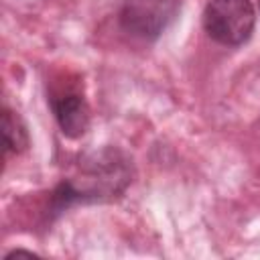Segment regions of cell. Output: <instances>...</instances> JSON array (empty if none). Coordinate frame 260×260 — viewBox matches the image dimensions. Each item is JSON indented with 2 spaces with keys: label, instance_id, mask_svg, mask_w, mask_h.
Listing matches in <instances>:
<instances>
[{
  "label": "cell",
  "instance_id": "obj_4",
  "mask_svg": "<svg viewBox=\"0 0 260 260\" xmlns=\"http://www.w3.org/2000/svg\"><path fill=\"white\" fill-rule=\"evenodd\" d=\"M49 106L61 128L69 138H79L89 126V106L77 85L59 83L49 91Z\"/></svg>",
  "mask_w": 260,
  "mask_h": 260
},
{
  "label": "cell",
  "instance_id": "obj_3",
  "mask_svg": "<svg viewBox=\"0 0 260 260\" xmlns=\"http://www.w3.org/2000/svg\"><path fill=\"white\" fill-rule=\"evenodd\" d=\"M181 0H122L120 24L132 37L154 41L177 18Z\"/></svg>",
  "mask_w": 260,
  "mask_h": 260
},
{
  "label": "cell",
  "instance_id": "obj_5",
  "mask_svg": "<svg viewBox=\"0 0 260 260\" xmlns=\"http://www.w3.org/2000/svg\"><path fill=\"white\" fill-rule=\"evenodd\" d=\"M2 140H4V152L18 154L28 146V132L22 124L20 116L12 112L10 108H4L2 114Z\"/></svg>",
  "mask_w": 260,
  "mask_h": 260
},
{
  "label": "cell",
  "instance_id": "obj_1",
  "mask_svg": "<svg viewBox=\"0 0 260 260\" xmlns=\"http://www.w3.org/2000/svg\"><path fill=\"white\" fill-rule=\"evenodd\" d=\"M132 183V162L118 148H102L85 154L73 177L63 179L49 199L47 215L55 217L73 205L116 199Z\"/></svg>",
  "mask_w": 260,
  "mask_h": 260
},
{
  "label": "cell",
  "instance_id": "obj_2",
  "mask_svg": "<svg viewBox=\"0 0 260 260\" xmlns=\"http://www.w3.org/2000/svg\"><path fill=\"white\" fill-rule=\"evenodd\" d=\"M256 24V10L250 0H209L203 10V28L219 45H244Z\"/></svg>",
  "mask_w": 260,
  "mask_h": 260
}]
</instances>
